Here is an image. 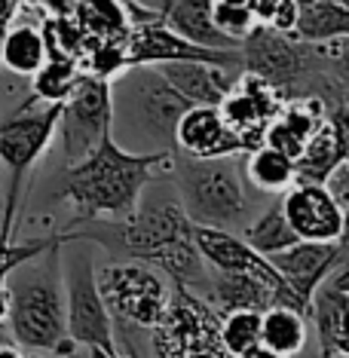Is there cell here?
<instances>
[{
    "label": "cell",
    "mask_w": 349,
    "mask_h": 358,
    "mask_svg": "<svg viewBox=\"0 0 349 358\" xmlns=\"http://www.w3.org/2000/svg\"><path fill=\"white\" fill-rule=\"evenodd\" d=\"M59 239H80L108 248L111 255L126 260H138L159 270L175 288H187L202 294L208 279V266L193 245V224L184 215L175 187L166 178H157L144 187L138 208L129 217L111 221V217H92V221H74L59 230Z\"/></svg>",
    "instance_id": "cell-1"
},
{
    "label": "cell",
    "mask_w": 349,
    "mask_h": 358,
    "mask_svg": "<svg viewBox=\"0 0 349 358\" xmlns=\"http://www.w3.org/2000/svg\"><path fill=\"white\" fill-rule=\"evenodd\" d=\"M175 153H129L111 135L86 159L64 166L52 190L55 202H71L74 221L129 217L138 208L144 187L172 172Z\"/></svg>",
    "instance_id": "cell-2"
},
{
    "label": "cell",
    "mask_w": 349,
    "mask_h": 358,
    "mask_svg": "<svg viewBox=\"0 0 349 358\" xmlns=\"http://www.w3.org/2000/svg\"><path fill=\"white\" fill-rule=\"evenodd\" d=\"M187 108L157 64H129L111 80V138L129 153H175V126Z\"/></svg>",
    "instance_id": "cell-3"
},
{
    "label": "cell",
    "mask_w": 349,
    "mask_h": 358,
    "mask_svg": "<svg viewBox=\"0 0 349 358\" xmlns=\"http://www.w3.org/2000/svg\"><path fill=\"white\" fill-rule=\"evenodd\" d=\"M59 236V233H55ZM6 324L13 343L28 352H52L64 334V291H62V239H55L37 257L19 264L6 275Z\"/></svg>",
    "instance_id": "cell-4"
},
{
    "label": "cell",
    "mask_w": 349,
    "mask_h": 358,
    "mask_svg": "<svg viewBox=\"0 0 349 358\" xmlns=\"http://www.w3.org/2000/svg\"><path fill=\"white\" fill-rule=\"evenodd\" d=\"M169 181L193 227L239 233L251 221V193L236 157L193 159L175 150Z\"/></svg>",
    "instance_id": "cell-5"
},
{
    "label": "cell",
    "mask_w": 349,
    "mask_h": 358,
    "mask_svg": "<svg viewBox=\"0 0 349 358\" xmlns=\"http://www.w3.org/2000/svg\"><path fill=\"white\" fill-rule=\"evenodd\" d=\"M55 123H59V104L31 108V99L0 123V162L6 169V196L3 208H0V245L13 242L25 178L52 144Z\"/></svg>",
    "instance_id": "cell-6"
},
{
    "label": "cell",
    "mask_w": 349,
    "mask_h": 358,
    "mask_svg": "<svg viewBox=\"0 0 349 358\" xmlns=\"http://www.w3.org/2000/svg\"><path fill=\"white\" fill-rule=\"evenodd\" d=\"M62 291H64V334L80 349L99 346L117 352L113 319L99 288V266L86 242L62 239Z\"/></svg>",
    "instance_id": "cell-7"
},
{
    "label": "cell",
    "mask_w": 349,
    "mask_h": 358,
    "mask_svg": "<svg viewBox=\"0 0 349 358\" xmlns=\"http://www.w3.org/2000/svg\"><path fill=\"white\" fill-rule=\"evenodd\" d=\"M99 288L104 297L113 324L153 331L172 303V288L166 275H159L153 266L126 260L99 270Z\"/></svg>",
    "instance_id": "cell-8"
},
{
    "label": "cell",
    "mask_w": 349,
    "mask_h": 358,
    "mask_svg": "<svg viewBox=\"0 0 349 358\" xmlns=\"http://www.w3.org/2000/svg\"><path fill=\"white\" fill-rule=\"evenodd\" d=\"M218 322L221 313H215L199 294L175 288L166 315L150 331L153 349L159 358H227L218 340Z\"/></svg>",
    "instance_id": "cell-9"
},
{
    "label": "cell",
    "mask_w": 349,
    "mask_h": 358,
    "mask_svg": "<svg viewBox=\"0 0 349 358\" xmlns=\"http://www.w3.org/2000/svg\"><path fill=\"white\" fill-rule=\"evenodd\" d=\"M59 148L64 166L86 159L111 135V80L80 74L71 95L59 104Z\"/></svg>",
    "instance_id": "cell-10"
},
{
    "label": "cell",
    "mask_w": 349,
    "mask_h": 358,
    "mask_svg": "<svg viewBox=\"0 0 349 358\" xmlns=\"http://www.w3.org/2000/svg\"><path fill=\"white\" fill-rule=\"evenodd\" d=\"M279 202L300 242H343L346 208H340L322 184H291L279 193Z\"/></svg>",
    "instance_id": "cell-11"
},
{
    "label": "cell",
    "mask_w": 349,
    "mask_h": 358,
    "mask_svg": "<svg viewBox=\"0 0 349 358\" xmlns=\"http://www.w3.org/2000/svg\"><path fill=\"white\" fill-rule=\"evenodd\" d=\"M193 245H197L199 257L206 260V266L212 270H224V273H248L264 279L266 285H273L276 294L282 297L285 306H294V297H291L288 285L282 282V275L273 270V264L264 255H257L251 245L242 242L239 233L230 230H212V227H193Z\"/></svg>",
    "instance_id": "cell-12"
},
{
    "label": "cell",
    "mask_w": 349,
    "mask_h": 358,
    "mask_svg": "<svg viewBox=\"0 0 349 358\" xmlns=\"http://www.w3.org/2000/svg\"><path fill=\"white\" fill-rule=\"evenodd\" d=\"M266 260L282 275V282L288 285L297 309L306 315L313 291L325 282V275L334 270L340 260H346V248L343 242H294L291 248L276 251Z\"/></svg>",
    "instance_id": "cell-13"
},
{
    "label": "cell",
    "mask_w": 349,
    "mask_h": 358,
    "mask_svg": "<svg viewBox=\"0 0 349 358\" xmlns=\"http://www.w3.org/2000/svg\"><path fill=\"white\" fill-rule=\"evenodd\" d=\"M306 319L315 324L322 358L349 355V264H340L313 291Z\"/></svg>",
    "instance_id": "cell-14"
},
{
    "label": "cell",
    "mask_w": 349,
    "mask_h": 358,
    "mask_svg": "<svg viewBox=\"0 0 349 358\" xmlns=\"http://www.w3.org/2000/svg\"><path fill=\"white\" fill-rule=\"evenodd\" d=\"M175 150L193 159L239 157L242 144L224 123L221 108H187L175 126Z\"/></svg>",
    "instance_id": "cell-15"
},
{
    "label": "cell",
    "mask_w": 349,
    "mask_h": 358,
    "mask_svg": "<svg viewBox=\"0 0 349 358\" xmlns=\"http://www.w3.org/2000/svg\"><path fill=\"white\" fill-rule=\"evenodd\" d=\"M346 104L328 110V117L319 123V129L310 135V141L304 144L300 157L294 159V184H322L340 162H346Z\"/></svg>",
    "instance_id": "cell-16"
},
{
    "label": "cell",
    "mask_w": 349,
    "mask_h": 358,
    "mask_svg": "<svg viewBox=\"0 0 349 358\" xmlns=\"http://www.w3.org/2000/svg\"><path fill=\"white\" fill-rule=\"evenodd\" d=\"M157 68L190 108H221L233 80L239 77V71L212 62H166Z\"/></svg>",
    "instance_id": "cell-17"
},
{
    "label": "cell",
    "mask_w": 349,
    "mask_h": 358,
    "mask_svg": "<svg viewBox=\"0 0 349 358\" xmlns=\"http://www.w3.org/2000/svg\"><path fill=\"white\" fill-rule=\"evenodd\" d=\"M157 13L159 22L172 34L199 46V50H212V52L239 50L236 40H230L224 31H218L212 19V0H162Z\"/></svg>",
    "instance_id": "cell-18"
},
{
    "label": "cell",
    "mask_w": 349,
    "mask_h": 358,
    "mask_svg": "<svg viewBox=\"0 0 349 358\" xmlns=\"http://www.w3.org/2000/svg\"><path fill=\"white\" fill-rule=\"evenodd\" d=\"M202 300L215 309V313H233V309H255L264 313L276 303H282V297L276 294L273 285H266L257 275L248 273H224L208 266V279L202 288ZM285 306V303H282Z\"/></svg>",
    "instance_id": "cell-19"
},
{
    "label": "cell",
    "mask_w": 349,
    "mask_h": 358,
    "mask_svg": "<svg viewBox=\"0 0 349 358\" xmlns=\"http://www.w3.org/2000/svg\"><path fill=\"white\" fill-rule=\"evenodd\" d=\"M300 43H331L349 34V3L346 0H313L297 6L294 28L288 31Z\"/></svg>",
    "instance_id": "cell-20"
},
{
    "label": "cell",
    "mask_w": 349,
    "mask_h": 358,
    "mask_svg": "<svg viewBox=\"0 0 349 358\" xmlns=\"http://www.w3.org/2000/svg\"><path fill=\"white\" fill-rule=\"evenodd\" d=\"M239 169L245 184L255 193L279 196V193H285L294 184V159H288L285 153H279L276 148H266V144L248 153H239Z\"/></svg>",
    "instance_id": "cell-21"
},
{
    "label": "cell",
    "mask_w": 349,
    "mask_h": 358,
    "mask_svg": "<svg viewBox=\"0 0 349 358\" xmlns=\"http://www.w3.org/2000/svg\"><path fill=\"white\" fill-rule=\"evenodd\" d=\"M310 337V319L294 306L276 303L261 313V343L279 355H297Z\"/></svg>",
    "instance_id": "cell-22"
},
{
    "label": "cell",
    "mask_w": 349,
    "mask_h": 358,
    "mask_svg": "<svg viewBox=\"0 0 349 358\" xmlns=\"http://www.w3.org/2000/svg\"><path fill=\"white\" fill-rule=\"evenodd\" d=\"M50 59L43 31L37 25H13L3 31L0 43V64L15 77H34L37 68Z\"/></svg>",
    "instance_id": "cell-23"
},
{
    "label": "cell",
    "mask_w": 349,
    "mask_h": 358,
    "mask_svg": "<svg viewBox=\"0 0 349 358\" xmlns=\"http://www.w3.org/2000/svg\"><path fill=\"white\" fill-rule=\"evenodd\" d=\"M239 236H242L245 245H251L257 255H264V257L276 255V251H285V248L294 245V242H300L294 236V230H291V224L285 221V211H282L279 199L270 202L261 215L251 217V221L239 230Z\"/></svg>",
    "instance_id": "cell-24"
},
{
    "label": "cell",
    "mask_w": 349,
    "mask_h": 358,
    "mask_svg": "<svg viewBox=\"0 0 349 358\" xmlns=\"http://www.w3.org/2000/svg\"><path fill=\"white\" fill-rule=\"evenodd\" d=\"M80 31L95 43H120L129 34V13L123 0H80L77 6Z\"/></svg>",
    "instance_id": "cell-25"
},
{
    "label": "cell",
    "mask_w": 349,
    "mask_h": 358,
    "mask_svg": "<svg viewBox=\"0 0 349 358\" xmlns=\"http://www.w3.org/2000/svg\"><path fill=\"white\" fill-rule=\"evenodd\" d=\"M80 64L74 59H46L31 77V99L40 104H62L80 80Z\"/></svg>",
    "instance_id": "cell-26"
},
{
    "label": "cell",
    "mask_w": 349,
    "mask_h": 358,
    "mask_svg": "<svg viewBox=\"0 0 349 358\" xmlns=\"http://www.w3.org/2000/svg\"><path fill=\"white\" fill-rule=\"evenodd\" d=\"M218 340L227 358H236L248 352L251 346L261 343V313L255 309H233V313H221L218 322Z\"/></svg>",
    "instance_id": "cell-27"
},
{
    "label": "cell",
    "mask_w": 349,
    "mask_h": 358,
    "mask_svg": "<svg viewBox=\"0 0 349 358\" xmlns=\"http://www.w3.org/2000/svg\"><path fill=\"white\" fill-rule=\"evenodd\" d=\"M251 19L257 28H273V31H288L294 28L297 19V0H245Z\"/></svg>",
    "instance_id": "cell-28"
},
{
    "label": "cell",
    "mask_w": 349,
    "mask_h": 358,
    "mask_svg": "<svg viewBox=\"0 0 349 358\" xmlns=\"http://www.w3.org/2000/svg\"><path fill=\"white\" fill-rule=\"evenodd\" d=\"M212 19H215L218 31H224V34L230 40H236V43H242V40L257 28L245 3H224V0H212Z\"/></svg>",
    "instance_id": "cell-29"
},
{
    "label": "cell",
    "mask_w": 349,
    "mask_h": 358,
    "mask_svg": "<svg viewBox=\"0 0 349 358\" xmlns=\"http://www.w3.org/2000/svg\"><path fill=\"white\" fill-rule=\"evenodd\" d=\"M59 239V236H40V239H28V242H6V245H0V282H6V275H10L19 264H25V260L37 257L40 251H46L52 245V242Z\"/></svg>",
    "instance_id": "cell-30"
},
{
    "label": "cell",
    "mask_w": 349,
    "mask_h": 358,
    "mask_svg": "<svg viewBox=\"0 0 349 358\" xmlns=\"http://www.w3.org/2000/svg\"><path fill=\"white\" fill-rule=\"evenodd\" d=\"M322 187L331 193V199H334L340 208H346L349 206V159L340 162L334 172L322 181Z\"/></svg>",
    "instance_id": "cell-31"
},
{
    "label": "cell",
    "mask_w": 349,
    "mask_h": 358,
    "mask_svg": "<svg viewBox=\"0 0 349 358\" xmlns=\"http://www.w3.org/2000/svg\"><path fill=\"white\" fill-rule=\"evenodd\" d=\"M236 358H285V355H279V352H273V349H266L264 343H257V346H251L248 352H242Z\"/></svg>",
    "instance_id": "cell-32"
},
{
    "label": "cell",
    "mask_w": 349,
    "mask_h": 358,
    "mask_svg": "<svg viewBox=\"0 0 349 358\" xmlns=\"http://www.w3.org/2000/svg\"><path fill=\"white\" fill-rule=\"evenodd\" d=\"M15 6H19V0H0V25H10Z\"/></svg>",
    "instance_id": "cell-33"
},
{
    "label": "cell",
    "mask_w": 349,
    "mask_h": 358,
    "mask_svg": "<svg viewBox=\"0 0 349 358\" xmlns=\"http://www.w3.org/2000/svg\"><path fill=\"white\" fill-rule=\"evenodd\" d=\"M77 349H80L77 343H71V340H64V343H62L59 349H52V355H50V358H77V355H74Z\"/></svg>",
    "instance_id": "cell-34"
},
{
    "label": "cell",
    "mask_w": 349,
    "mask_h": 358,
    "mask_svg": "<svg viewBox=\"0 0 349 358\" xmlns=\"http://www.w3.org/2000/svg\"><path fill=\"white\" fill-rule=\"evenodd\" d=\"M0 358H28L25 349L15 343H0Z\"/></svg>",
    "instance_id": "cell-35"
},
{
    "label": "cell",
    "mask_w": 349,
    "mask_h": 358,
    "mask_svg": "<svg viewBox=\"0 0 349 358\" xmlns=\"http://www.w3.org/2000/svg\"><path fill=\"white\" fill-rule=\"evenodd\" d=\"M6 306H10V294H6V285L0 282V324H6Z\"/></svg>",
    "instance_id": "cell-36"
},
{
    "label": "cell",
    "mask_w": 349,
    "mask_h": 358,
    "mask_svg": "<svg viewBox=\"0 0 349 358\" xmlns=\"http://www.w3.org/2000/svg\"><path fill=\"white\" fill-rule=\"evenodd\" d=\"M86 358H120L117 352H108V349H99V346H89L86 349Z\"/></svg>",
    "instance_id": "cell-37"
},
{
    "label": "cell",
    "mask_w": 349,
    "mask_h": 358,
    "mask_svg": "<svg viewBox=\"0 0 349 358\" xmlns=\"http://www.w3.org/2000/svg\"><path fill=\"white\" fill-rule=\"evenodd\" d=\"M135 3L148 6V10H159V3H162V0H135Z\"/></svg>",
    "instance_id": "cell-38"
},
{
    "label": "cell",
    "mask_w": 349,
    "mask_h": 358,
    "mask_svg": "<svg viewBox=\"0 0 349 358\" xmlns=\"http://www.w3.org/2000/svg\"><path fill=\"white\" fill-rule=\"evenodd\" d=\"M3 31H6V25H0V43H3Z\"/></svg>",
    "instance_id": "cell-39"
},
{
    "label": "cell",
    "mask_w": 349,
    "mask_h": 358,
    "mask_svg": "<svg viewBox=\"0 0 349 358\" xmlns=\"http://www.w3.org/2000/svg\"><path fill=\"white\" fill-rule=\"evenodd\" d=\"M224 3H245V0H224Z\"/></svg>",
    "instance_id": "cell-40"
},
{
    "label": "cell",
    "mask_w": 349,
    "mask_h": 358,
    "mask_svg": "<svg viewBox=\"0 0 349 358\" xmlns=\"http://www.w3.org/2000/svg\"><path fill=\"white\" fill-rule=\"evenodd\" d=\"M300 3H313V0H297V6H300Z\"/></svg>",
    "instance_id": "cell-41"
}]
</instances>
